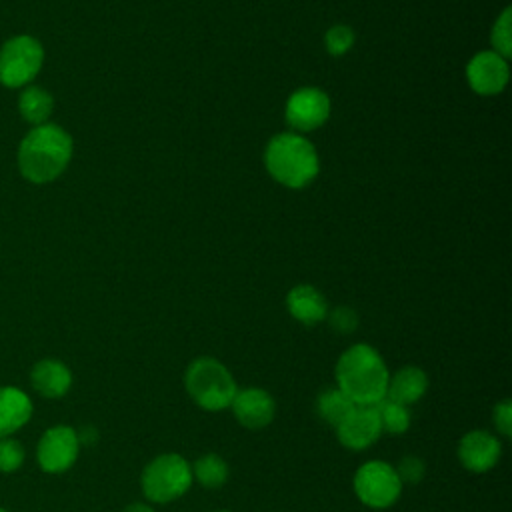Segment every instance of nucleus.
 <instances>
[{
  "label": "nucleus",
  "instance_id": "4be33fe9",
  "mask_svg": "<svg viewBox=\"0 0 512 512\" xmlns=\"http://www.w3.org/2000/svg\"><path fill=\"white\" fill-rule=\"evenodd\" d=\"M492 44L496 48V54L502 58L510 56L512 50V32H510V8H506L492 28Z\"/></svg>",
  "mask_w": 512,
  "mask_h": 512
},
{
  "label": "nucleus",
  "instance_id": "dca6fc26",
  "mask_svg": "<svg viewBox=\"0 0 512 512\" xmlns=\"http://www.w3.org/2000/svg\"><path fill=\"white\" fill-rule=\"evenodd\" d=\"M32 404L28 396L12 386L0 388V438H6L28 422Z\"/></svg>",
  "mask_w": 512,
  "mask_h": 512
},
{
  "label": "nucleus",
  "instance_id": "a211bd4d",
  "mask_svg": "<svg viewBox=\"0 0 512 512\" xmlns=\"http://www.w3.org/2000/svg\"><path fill=\"white\" fill-rule=\"evenodd\" d=\"M18 108H20V114L26 122H30L34 126H40V124H46V120L50 118L52 108H54V100L46 90H42L38 86H30L20 94Z\"/></svg>",
  "mask_w": 512,
  "mask_h": 512
},
{
  "label": "nucleus",
  "instance_id": "20e7f679",
  "mask_svg": "<svg viewBox=\"0 0 512 512\" xmlns=\"http://www.w3.org/2000/svg\"><path fill=\"white\" fill-rule=\"evenodd\" d=\"M190 398L204 410L218 412L232 404L236 396V380L230 370L216 358H196L184 376Z\"/></svg>",
  "mask_w": 512,
  "mask_h": 512
},
{
  "label": "nucleus",
  "instance_id": "9d476101",
  "mask_svg": "<svg viewBox=\"0 0 512 512\" xmlns=\"http://www.w3.org/2000/svg\"><path fill=\"white\" fill-rule=\"evenodd\" d=\"M338 440L350 450H364L372 446L380 434V420L374 406H356L338 426Z\"/></svg>",
  "mask_w": 512,
  "mask_h": 512
},
{
  "label": "nucleus",
  "instance_id": "5701e85b",
  "mask_svg": "<svg viewBox=\"0 0 512 512\" xmlns=\"http://www.w3.org/2000/svg\"><path fill=\"white\" fill-rule=\"evenodd\" d=\"M352 44H354V32L344 24H336L326 32V48L332 56H342L344 52H348Z\"/></svg>",
  "mask_w": 512,
  "mask_h": 512
},
{
  "label": "nucleus",
  "instance_id": "4468645a",
  "mask_svg": "<svg viewBox=\"0 0 512 512\" xmlns=\"http://www.w3.org/2000/svg\"><path fill=\"white\" fill-rule=\"evenodd\" d=\"M426 390H428L426 372L418 366H404L394 376L388 378L386 398L402 406H410L418 402L426 394Z\"/></svg>",
  "mask_w": 512,
  "mask_h": 512
},
{
  "label": "nucleus",
  "instance_id": "aec40b11",
  "mask_svg": "<svg viewBox=\"0 0 512 512\" xmlns=\"http://www.w3.org/2000/svg\"><path fill=\"white\" fill-rule=\"evenodd\" d=\"M192 474L204 488H220L228 480V464L218 454H204L194 462Z\"/></svg>",
  "mask_w": 512,
  "mask_h": 512
},
{
  "label": "nucleus",
  "instance_id": "f8f14e48",
  "mask_svg": "<svg viewBox=\"0 0 512 512\" xmlns=\"http://www.w3.org/2000/svg\"><path fill=\"white\" fill-rule=\"evenodd\" d=\"M236 420L250 430L264 428L272 422L276 404L274 398L262 388H242L236 392L230 404Z\"/></svg>",
  "mask_w": 512,
  "mask_h": 512
},
{
  "label": "nucleus",
  "instance_id": "1a4fd4ad",
  "mask_svg": "<svg viewBox=\"0 0 512 512\" xmlns=\"http://www.w3.org/2000/svg\"><path fill=\"white\" fill-rule=\"evenodd\" d=\"M330 100L318 88H300L286 102V120L296 130H314L326 122Z\"/></svg>",
  "mask_w": 512,
  "mask_h": 512
},
{
  "label": "nucleus",
  "instance_id": "39448f33",
  "mask_svg": "<svg viewBox=\"0 0 512 512\" xmlns=\"http://www.w3.org/2000/svg\"><path fill=\"white\" fill-rule=\"evenodd\" d=\"M140 484L148 500L166 504L190 488L192 468L180 454H160L144 468Z\"/></svg>",
  "mask_w": 512,
  "mask_h": 512
},
{
  "label": "nucleus",
  "instance_id": "b1692460",
  "mask_svg": "<svg viewBox=\"0 0 512 512\" xmlns=\"http://www.w3.org/2000/svg\"><path fill=\"white\" fill-rule=\"evenodd\" d=\"M394 470H396V474H398L402 484H418L424 478L426 466H424L422 458L410 454V456L400 458V462H398V466Z\"/></svg>",
  "mask_w": 512,
  "mask_h": 512
},
{
  "label": "nucleus",
  "instance_id": "f3484780",
  "mask_svg": "<svg viewBox=\"0 0 512 512\" xmlns=\"http://www.w3.org/2000/svg\"><path fill=\"white\" fill-rule=\"evenodd\" d=\"M32 384L46 398H60L70 390L72 374L60 360H42L32 368Z\"/></svg>",
  "mask_w": 512,
  "mask_h": 512
},
{
  "label": "nucleus",
  "instance_id": "393cba45",
  "mask_svg": "<svg viewBox=\"0 0 512 512\" xmlns=\"http://www.w3.org/2000/svg\"><path fill=\"white\" fill-rule=\"evenodd\" d=\"M22 460H24V448L20 446V442H16L12 438H2L0 440V470L12 472V470L20 468Z\"/></svg>",
  "mask_w": 512,
  "mask_h": 512
},
{
  "label": "nucleus",
  "instance_id": "bb28decb",
  "mask_svg": "<svg viewBox=\"0 0 512 512\" xmlns=\"http://www.w3.org/2000/svg\"><path fill=\"white\" fill-rule=\"evenodd\" d=\"M494 424L502 436H510L512 430V402L502 400L494 408Z\"/></svg>",
  "mask_w": 512,
  "mask_h": 512
},
{
  "label": "nucleus",
  "instance_id": "0eeeda50",
  "mask_svg": "<svg viewBox=\"0 0 512 512\" xmlns=\"http://www.w3.org/2000/svg\"><path fill=\"white\" fill-rule=\"evenodd\" d=\"M354 492L362 504L380 510L392 506L398 500L402 482L394 466L382 460H370L356 470Z\"/></svg>",
  "mask_w": 512,
  "mask_h": 512
},
{
  "label": "nucleus",
  "instance_id": "cd10ccee",
  "mask_svg": "<svg viewBox=\"0 0 512 512\" xmlns=\"http://www.w3.org/2000/svg\"><path fill=\"white\" fill-rule=\"evenodd\" d=\"M124 512H154V510L142 502H136V504H130Z\"/></svg>",
  "mask_w": 512,
  "mask_h": 512
},
{
  "label": "nucleus",
  "instance_id": "c756f323",
  "mask_svg": "<svg viewBox=\"0 0 512 512\" xmlns=\"http://www.w3.org/2000/svg\"><path fill=\"white\" fill-rule=\"evenodd\" d=\"M0 512H6V510H2V508H0Z\"/></svg>",
  "mask_w": 512,
  "mask_h": 512
},
{
  "label": "nucleus",
  "instance_id": "a878e982",
  "mask_svg": "<svg viewBox=\"0 0 512 512\" xmlns=\"http://www.w3.org/2000/svg\"><path fill=\"white\" fill-rule=\"evenodd\" d=\"M330 324L338 332H352L358 326V316L352 308L338 306L336 310L330 312Z\"/></svg>",
  "mask_w": 512,
  "mask_h": 512
},
{
  "label": "nucleus",
  "instance_id": "2eb2a0df",
  "mask_svg": "<svg viewBox=\"0 0 512 512\" xmlns=\"http://www.w3.org/2000/svg\"><path fill=\"white\" fill-rule=\"evenodd\" d=\"M286 306H288V312L302 324H318L320 320L326 318V312H328V306H326V300L324 296L314 288V286H308V284H300V286H294L290 292H288V298H286Z\"/></svg>",
  "mask_w": 512,
  "mask_h": 512
},
{
  "label": "nucleus",
  "instance_id": "f257e3e1",
  "mask_svg": "<svg viewBox=\"0 0 512 512\" xmlns=\"http://www.w3.org/2000/svg\"><path fill=\"white\" fill-rule=\"evenodd\" d=\"M388 378L390 374L382 356L368 344H354L338 358V388L356 406H376L386 398Z\"/></svg>",
  "mask_w": 512,
  "mask_h": 512
},
{
  "label": "nucleus",
  "instance_id": "f03ea898",
  "mask_svg": "<svg viewBox=\"0 0 512 512\" xmlns=\"http://www.w3.org/2000/svg\"><path fill=\"white\" fill-rule=\"evenodd\" d=\"M72 158V138L56 124L32 128L18 148V168L34 184L58 178Z\"/></svg>",
  "mask_w": 512,
  "mask_h": 512
},
{
  "label": "nucleus",
  "instance_id": "ddd939ff",
  "mask_svg": "<svg viewBox=\"0 0 512 512\" xmlns=\"http://www.w3.org/2000/svg\"><path fill=\"white\" fill-rule=\"evenodd\" d=\"M502 446L500 440L486 430H472L458 444V458L470 472H486L496 466Z\"/></svg>",
  "mask_w": 512,
  "mask_h": 512
},
{
  "label": "nucleus",
  "instance_id": "9b49d317",
  "mask_svg": "<svg viewBox=\"0 0 512 512\" xmlns=\"http://www.w3.org/2000/svg\"><path fill=\"white\" fill-rule=\"evenodd\" d=\"M468 82L474 92L490 96L498 94L508 82V64L496 52H478L466 68Z\"/></svg>",
  "mask_w": 512,
  "mask_h": 512
},
{
  "label": "nucleus",
  "instance_id": "c85d7f7f",
  "mask_svg": "<svg viewBox=\"0 0 512 512\" xmlns=\"http://www.w3.org/2000/svg\"><path fill=\"white\" fill-rule=\"evenodd\" d=\"M216 512H230V510H216Z\"/></svg>",
  "mask_w": 512,
  "mask_h": 512
},
{
  "label": "nucleus",
  "instance_id": "6e6552de",
  "mask_svg": "<svg viewBox=\"0 0 512 512\" xmlns=\"http://www.w3.org/2000/svg\"><path fill=\"white\" fill-rule=\"evenodd\" d=\"M80 438L70 426H54L44 432L38 444V462L46 472L68 470L78 456Z\"/></svg>",
  "mask_w": 512,
  "mask_h": 512
},
{
  "label": "nucleus",
  "instance_id": "412c9836",
  "mask_svg": "<svg viewBox=\"0 0 512 512\" xmlns=\"http://www.w3.org/2000/svg\"><path fill=\"white\" fill-rule=\"evenodd\" d=\"M374 408H376L382 432L398 436V434H404L410 428L408 406H402V404H398L390 398H382Z\"/></svg>",
  "mask_w": 512,
  "mask_h": 512
},
{
  "label": "nucleus",
  "instance_id": "6ab92c4d",
  "mask_svg": "<svg viewBox=\"0 0 512 512\" xmlns=\"http://www.w3.org/2000/svg\"><path fill=\"white\" fill-rule=\"evenodd\" d=\"M356 408V404L336 386V388H328L324 390L318 400H316V412L318 416L332 424L334 428Z\"/></svg>",
  "mask_w": 512,
  "mask_h": 512
},
{
  "label": "nucleus",
  "instance_id": "7ed1b4c3",
  "mask_svg": "<svg viewBox=\"0 0 512 512\" xmlns=\"http://www.w3.org/2000/svg\"><path fill=\"white\" fill-rule=\"evenodd\" d=\"M268 172L288 188H302L318 174L314 146L298 134H278L266 146Z\"/></svg>",
  "mask_w": 512,
  "mask_h": 512
},
{
  "label": "nucleus",
  "instance_id": "423d86ee",
  "mask_svg": "<svg viewBox=\"0 0 512 512\" xmlns=\"http://www.w3.org/2000/svg\"><path fill=\"white\" fill-rule=\"evenodd\" d=\"M44 50L32 36H14L0 48V84L18 88L28 84L42 68Z\"/></svg>",
  "mask_w": 512,
  "mask_h": 512
}]
</instances>
